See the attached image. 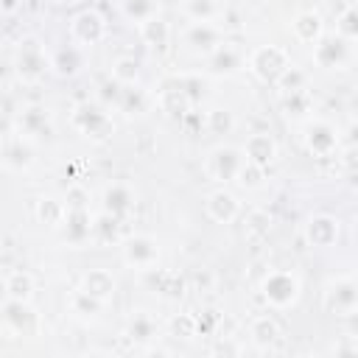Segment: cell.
I'll list each match as a JSON object with an SVG mask.
<instances>
[{
    "mask_svg": "<svg viewBox=\"0 0 358 358\" xmlns=\"http://www.w3.org/2000/svg\"><path fill=\"white\" fill-rule=\"evenodd\" d=\"M291 67V56H288V50L285 48H280V45H260V48H255L252 53H249V70L260 78V81H271V84H277L282 76H285V70Z\"/></svg>",
    "mask_w": 358,
    "mask_h": 358,
    "instance_id": "6da1fadb",
    "label": "cell"
},
{
    "mask_svg": "<svg viewBox=\"0 0 358 358\" xmlns=\"http://www.w3.org/2000/svg\"><path fill=\"white\" fill-rule=\"evenodd\" d=\"M299 291H302V285H299V280H296V274H291V271H285V268H277V271H268L266 277H263V282H260V294H263V299L271 305V308H291L296 299H299Z\"/></svg>",
    "mask_w": 358,
    "mask_h": 358,
    "instance_id": "7a4b0ae2",
    "label": "cell"
},
{
    "mask_svg": "<svg viewBox=\"0 0 358 358\" xmlns=\"http://www.w3.org/2000/svg\"><path fill=\"white\" fill-rule=\"evenodd\" d=\"M48 56H45V48L39 39L34 36H25L20 39L17 50H14V73L20 81H39L48 70Z\"/></svg>",
    "mask_w": 358,
    "mask_h": 358,
    "instance_id": "3957f363",
    "label": "cell"
},
{
    "mask_svg": "<svg viewBox=\"0 0 358 358\" xmlns=\"http://www.w3.org/2000/svg\"><path fill=\"white\" fill-rule=\"evenodd\" d=\"M70 120H73L76 131H81L84 137H92V140H106L115 131V123H112L106 106H101V103H90V101L78 103L73 109Z\"/></svg>",
    "mask_w": 358,
    "mask_h": 358,
    "instance_id": "277c9868",
    "label": "cell"
},
{
    "mask_svg": "<svg viewBox=\"0 0 358 358\" xmlns=\"http://www.w3.org/2000/svg\"><path fill=\"white\" fill-rule=\"evenodd\" d=\"M243 162H246L243 148L218 145V148H213L210 157H207V173H210L215 182H232V179H238Z\"/></svg>",
    "mask_w": 358,
    "mask_h": 358,
    "instance_id": "5b68a950",
    "label": "cell"
},
{
    "mask_svg": "<svg viewBox=\"0 0 358 358\" xmlns=\"http://www.w3.org/2000/svg\"><path fill=\"white\" fill-rule=\"evenodd\" d=\"M159 257V246L151 235H129L123 241V260L134 268H143V271H151V266L157 263Z\"/></svg>",
    "mask_w": 358,
    "mask_h": 358,
    "instance_id": "8992f818",
    "label": "cell"
},
{
    "mask_svg": "<svg viewBox=\"0 0 358 358\" xmlns=\"http://www.w3.org/2000/svg\"><path fill=\"white\" fill-rule=\"evenodd\" d=\"M106 34V22L98 11L87 8V11H78L73 20H70V36L76 45H98Z\"/></svg>",
    "mask_w": 358,
    "mask_h": 358,
    "instance_id": "52a82bcc",
    "label": "cell"
},
{
    "mask_svg": "<svg viewBox=\"0 0 358 358\" xmlns=\"http://www.w3.org/2000/svg\"><path fill=\"white\" fill-rule=\"evenodd\" d=\"M302 137H305L308 151L316 157H330L338 145V131L327 120H308L302 129Z\"/></svg>",
    "mask_w": 358,
    "mask_h": 358,
    "instance_id": "ba28073f",
    "label": "cell"
},
{
    "mask_svg": "<svg viewBox=\"0 0 358 358\" xmlns=\"http://www.w3.org/2000/svg\"><path fill=\"white\" fill-rule=\"evenodd\" d=\"M350 59V45L344 36H336V34H327L322 36L316 45H313V62L324 70H333V67H344Z\"/></svg>",
    "mask_w": 358,
    "mask_h": 358,
    "instance_id": "9c48e42d",
    "label": "cell"
},
{
    "mask_svg": "<svg viewBox=\"0 0 358 358\" xmlns=\"http://www.w3.org/2000/svg\"><path fill=\"white\" fill-rule=\"evenodd\" d=\"M3 324L6 330L17 333V336H31L36 330V313L28 302L22 299H3Z\"/></svg>",
    "mask_w": 358,
    "mask_h": 358,
    "instance_id": "30bf717a",
    "label": "cell"
},
{
    "mask_svg": "<svg viewBox=\"0 0 358 358\" xmlns=\"http://www.w3.org/2000/svg\"><path fill=\"white\" fill-rule=\"evenodd\" d=\"M34 162V140L25 134H6L3 165L8 171H25Z\"/></svg>",
    "mask_w": 358,
    "mask_h": 358,
    "instance_id": "8fae6325",
    "label": "cell"
},
{
    "mask_svg": "<svg viewBox=\"0 0 358 358\" xmlns=\"http://www.w3.org/2000/svg\"><path fill=\"white\" fill-rule=\"evenodd\" d=\"M185 42H187L193 50L213 53L218 45H224V31H221V25H215V22H190L187 31H185Z\"/></svg>",
    "mask_w": 358,
    "mask_h": 358,
    "instance_id": "7c38bea8",
    "label": "cell"
},
{
    "mask_svg": "<svg viewBox=\"0 0 358 358\" xmlns=\"http://www.w3.org/2000/svg\"><path fill=\"white\" fill-rule=\"evenodd\" d=\"M305 238L310 246H333L338 241V218L327 215V213H319V215H310L308 224H305Z\"/></svg>",
    "mask_w": 358,
    "mask_h": 358,
    "instance_id": "4fadbf2b",
    "label": "cell"
},
{
    "mask_svg": "<svg viewBox=\"0 0 358 358\" xmlns=\"http://www.w3.org/2000/svg\"><path fill=\"white\" fill-rule=\"evenodd\" d=\"M204 210H207V215H210L215 224H232V221L238 218V213H241V204H238V199H235L229 190L218 187V190H213V193L207 196Z\"/></svg>",
    "mask_w": 358,
    "mask_h": 358,
    "instance_id": "5bb4252c",
    "label": "cell"
},
{
    "mask_svg": "<svg viewBox=\"0 0 358 358\" xmlns=\"http://www.w3.org/2000/svg\"><path fill=\"white\" fill-rule=\"evenodd\" d=\"M324 305H327V310H338L347 316L358 305V282L355 280H338L336 285L327 288Z\"/></svg>",
    "mask_w": 358,
    "mask_h": 358,
    "instance_id": "9a60e30c",
    "label": "cell"
},
{
    "mask_svg": "<svg viewBox=\"0 0 358 358\" xmlns=\"http://www.w3.org/2000/svg\"><path fill=\"white\" fill-rule=\"evenodd\" d=\"M243 157H246L249 162L266 168V165L274 162V157H277V143H274V137L266 134V131H255V134H249L246 143H243Z\"/></svg>",
    "mask_w": 358,
    "mask_h": 358,
    "instance_id": "2e32d148",
    "label": "cell"
},
{
    "mask_svg": "<svg viewBox=\"0 0 358 358\" xmlns=\"http://www.w3.org/2000/svg\"><path fill=\"white\" fill-rule=\"evenodd\" d=\"M81 288H84L90 296H95V299H101V302H109V299L115 296L117 282H115L112 271H106V268H90V271L81 277Z\"/></svg>",
    "mask_w": 358,
    "mask_h": 358,
    "instance_id": "e0dca14e",
    "label": "cell"
},
{
    "mask_svg": "<svg viewBox=\"0 0 358 358\" xmlns=\"http://www.w3.org/2000/svg\"><path fill=\"white\" fill-rule=\"evenodd\" d=\"M62 235L67 243L78 246L92 235V218L87 210H67V218L62 224Z\"/></svg>",
    "mask_w": 358,
    "mask_h": 358,
    "instance_id": "ac0fdd59",
    "label": "cell"
},
{
    "mask_svg": "<svg viewBox=\"0 0 358 358\" xmlns=\"http://www.w3.org/2000/svg\"><path fill=\"white\" fill-rule=\"evenodd\" d=\"M190 98L173 84V81H168L162 90H159V109L168 115V117H173V120H182L187 112H190Z\"/></svg>",
    "mask_w": 358,
    "mask_h": 358,
    "instance_id": "d6986e66",
    "label": "cell"
},
{
    "mask_svg": "<svg viewBox=\"0 0 358 358\" xmlns=\"http://www.w3.org/2000/svg\"><path fill=\"white\" fill-rule=\"evenodd\" d=\"M17 129H20V134H25L31 140L39 137V134H48L50 131V115H48V109H42V106L22 109L20 117H17Z\"/></svg>",
    "mask_w": 358,
    "mask_h": 358,
    "instance_id": "ffe728a7",
    "label": "cell"
},
{
    "mask_svg": "<svg viewBox=\"0 0 358 358\" xmlns=\"http://www.w3.org/2000/svg\"><path fill=\"white\" fill-rule=\"evenodd\" d=\"M291 31H294V36L299 39V42H305V45H316L324 34H322V17L316 14V11H302V14H296L294 17V22H291Z\"/></svg>",
    "mask_w": 358,
    "mask_h": 358,
    "instance_id": "44dd1931",
    "label": "cell"
},
{
    "mask_svg": "<svg viewBox=\"0 0 358 358\" xmlns=\"http://www.w3.org/2000/svg\"><path fill=\"white\" fill-rule=\"evenodd\" d=\"M131 207H134V193H131L129 185L115 182V185L106 187V193H103V210H106V213H115V215L123 218Z\"/></svg>",
    "mask_w": 358,
    "mask_h": 358,
    "instance_id": "7402d4cb",
    "label": "cell"
},
{
    "mask_svg": "<svg viewBox=\"0 0 358 358\" xmlns=\"http://www.w3.org/2000/svg\"><path fill=\"white\" fill-rule=\"evenodd\" d=\"M3 291L8 299H22V302H31L34 296V277L22 268H14V271H6L3 277Z\"/></svg>",
    "mask_w": 358,
    "mask_h": 358,
    "instance_id": "603a6c76",
    "label": "cell"
},
{
    "mask_svg": "<svg viewBox=\"0 0 358 358\" xmlns=\"http://www.w3.org/2000/svg\"><path fill=\"white\" fill-rule=\"evenodd\" d=\"M207 56H210V67H213L215 73H224V76L241 70V64H243V53H241L235 45H218V48H215L213 53H207Z\"/></svg>",
    "mask_w": 358,
    "mask_h": 358,
    "instance_id": "cb8c5ba5",
    "label": "cell"
},
{
    "mask_svg": "<svg viewBox=\"0 0 358 358\" xmlns=\"http://www.w3.org/2000/svg\"><path fill=\"white\" fill-rule=\"evenodd\" d=\"M64 218H67V204H64V201L50 199V196H42V199L36 201V221H39L42 227L56 229V227L64 224Z\"/></svg>",
    "mask_w": 358,
    "mask_h": 358,
    "instance_id": "d4e9b609",
    "label": "cell"
},
{
    "mask_svg": "<svg viewBox=\"0 0 358 358\" xmlns=\"http://www.w3.org/2000/svg\"><path fill=\"white\" fill-rule=\"evenodd\" d=\"M140 36H143V42H145L148 48L165 50L171 31H168V22H165L162 17H151V20H145V22L140 25Z\"/></svg>",
    "mask_w": 358,
    "mask_h": 358,
    "instance_id": "484cf974",
    "label": "cell"
},
{
    "mask_svg": "<svg viewBox=\"0 0 358 358\" xmlns=\"http://www.w3.org/2000/svg\"><path fill=\"white\" fill-rule=\"evenodd\" d=\"M92 235L101 243H117L120 241V215L103 210L98 218H92Z\"/></svg>",
    "mask_w": 358,
    "mask_h": 358,
    "instance_id": "4316f807",
    "label": "cell"
},
{
    "mask_svg": "<svg viewBox=\"0 0 358 358\" xmlns=\"http://www.w3.org/2000/svg\"><path fill=\"white\" fill-rule=\"evenodd\" d=\"M67 308H70V313H76V316H84V319H92V316H98L101 313V308H103V302L101 299H95V296H90L81 285L70 294V299H67Z\"/></svg>",
    "mask_w": 358,
    "mask_h": 358,
    "instance_id": "83f0119b",
    "label": "cell"
},
{
    "mask_svg": "<svg viewBox=\"0 0 358 358\" xmlns=\"http://www.w3.org/2000/svg\"><path fill=\"white\" fill-rule=\"evenodd\" d=\"M249 336H252V341H255L257 347H268V344L277 341L280 327H277V322H274L271 316H257V319H252V324H249Z\"/></svg>",
    "mask_w": 358,
    "mask_h": 358,
    "instance_id": "f1b7e54d",
    "label": "cell"
},
{
    "mask_svg": "<svg viewBox=\"0 0 358 358\" xmlns=\"http://www.w3.org/2000/svg\"><path fill=\"white\" fill-rule=\"evenodd\" d=\"M151 271H154V268H151ZM151 280H154V288H157L159 294H165V296H179V294L185 291V280L179 277V271L159 268V271L151 274Z\"/></svg>",
    "mask_w": 358,
    "mask_h": 358,
    "instance_id": "f546056e",
    "label": "cell"
},
{
    "mask_svg": "<svg viewBox=\"0 0 358 358\" xmlns=\"http://www.w3.org/2000/svg\"><path fill=\"white\" fill-rule=\"evenodd\" d=\"M185 11L190 14L193 22H213L218 14H224L221 6H218V0H187Z\"/></svg>",
    "mask_w": 358,
    "mask_h": 358,
    "instance_id": "4dcf8cb0",
    "label": "cell"
},
{
    "mask_svg": "<svg viewBox=\"0 0 358 358\" xmlns=\"http://www.w3.org/2000/svg\"><path fill=\"white\" fill-rule=\"evenodd\" d=\"M120 6H123V14L137 25L157 17V0H120Z\"/></svg>",
    "mask_w": 358,
    "mask_h": 358,
    "instance_id": "1f68e13d",
    "label": "cell"
},
{
    "mask_svg": "<svg viewBox=\"0 0 358 358\" xmlns=\"http://www.w3.org/2000/svg\"><path fill=\"white\" fill-rule=\"evenodd\" d=\"M112 78H115L117 84H123V87H131V84H137V78H140V64H137L134 59H129V56L115 59V62H112Z\"/></svg>",
    "mask_w": 358,
    "mask_h": 358,
    "instance_id": "d6a6232c",
    "label": "cell"
},
{
    "mask_svg": "<svg viewBox=\"0 0 358 358\" xmlns=\"http://www.w3.org/2000/svg\"><path fill=\"white\" fill-rule=\"evenodd\" d=\"M129 336L134 338V341H151L154 336H157V324H154V319L148 316V313H134L131 316V322H129Z\"/></svg>",
    "mask_w": 358,
    "mask_h": 358,
    "instance_id": "836d02e7",
    "label": "cell"
},
{
    "mask_svg": "<svg viewBox=\"0 0 358 358\" xmlns=\"http://www.w3.org/2000/svg\"><path fill=\"white\" fill-rule=\"evenodd\" d=\"M78 50L76 48H62L56 56H53V62H50V67H56V73H62V76H73L76 70H78Z\"/></svg>",
    "mask_w": 358,
    "mask_h": 358,
    "instance_id": "e575fe53",
    "label": "cell"
},
{
    "mask_svg": "<svg viewBox=\"0 0 358 358\" xmlns=\"http://www.w3.org/2000/svg\"><path fill=\"white\" fill-rule=\"evenodd\" d=\"M263 179H266V168H263V165H255V162L246 159L243 168H241V173H238V185L246 187V190H255V187L263 185Z\"/></svg>",
    "mask_w": 358,
    "mask_h": 358,
    "instance_id": "d590c367",
    "label": "cell"
},
{
    "mask_svg": "<svg viewBox=\"0 0 358 358\" xmlns=\"http://www.w3.org/2000/svg\"><path fill=\"white\" fill-rule=\"evenodd\" d=\"M117 109H123L126 115H140V112L145 109V95H143L140 90L123 87V95H120V106H117Z\"/></svg>",
    "mask_w": 358,
    "mask_h": 358,
    "instance_id": "8d00e7d4",
    "label": "cell"
},
{
    "mask_svg": "<svg viewBox=\"0 0 358 358\" xmlns=\"http://www.w3.org/2000/svg\"><path fill=\"white\" fill-rule=\"evenodd\" d=\"M338 36L344 39H358V8H347L338 17Z\"/></svg>",
    "mask_w": 358,
    "mask_h": 358,
    "instance_id": "74e56055",
    "label": "cell"
},
{
    "mask_svg": "<svg viewBox=\"0 0 358 358\" xmlns=\"http://www.w3.org/2000/svg\"><path fill=\"white\" fill-rule=\"evenodd\" d=\"M268 227H271V218H268L266 213H260V210L249 213V218H246V232H249L252 238H263V235L268 232Z\"/></svg>",
    "mask_w": 358,
    "mask_h": 358,
    "instance_id": "f35d334b",
    "label": "cell"
},
{
    "mask_svg": "<svg viewBox=\"0 0 358 358\" xmlns=\"http://www.w3.org/2000/svg\"><path fill=\"white\" fill-rule=\"evenodd\" d=\"M305 81H308V76H305L302 70H296V67L291 64V67L285 70V76H282V78H280L277 84H280V87H282L285 92H294V90H305Z\"/></svg>",
    "mask_w": 358,
    "mask_h": 358,
    "instance_id": "ab89813d",
    "label": "cell"
},
{
    "mask_svg": "<svg viewBox=\"0 0 358 358\" xmlns=\"http://www.w3.org/2000/svg\"><path fill=\"white\" fill-rule=\"evenodd\" d=\"M87 201H90V193L81 185H70L67 187V193H64L67 210H87Z\"/></svg>",
    "mask_w": 358,
    "mask_h": 358,
    "instance_id": "60d3db41",
    "label": "cell"
},
{
    "mask_svg": "<svg viewBox=\"0 0 358 358\" xmlns=\"http://www.w3.org/2000/svg\"><path fill=\"white\" fill-rule=\"evenodd\" d=\"M173 333L182 336V338H193V336H199V319L190 316V313H182L179 319H173Z\"/></svg>",
    "mask_w": 358,
    "mask_h": 358,
    "instance_id": "b9f144b4",
    "label": "cell"
},
{
    "mask_svg": "<svg viewBox=\"0 0 358 358\" xmlns=\"http://www.w3.org/2000/svg\"><path fill=\"white\" fill-rule=\"evenodd\" d=\"M232 126H235V120H232V115H229L227 109H213V112H210V129H213L215 134H227Z\"/></svg>",
    "mask_w": 358,
    "mask_h": 358,
    "instance_id": "7bdbcfd3",
    "label": "cell"
},
{
    "mask_svg": "<svg viewBox=\"0 0 358 358\" xmlns=\"http://www.w3.org/2000/svg\"><path fill=\"white\" fill-rule=\"evenodd\" d=\"M285 109H288V115H302V112H308V92H305V90H294V92H288V98H285Z\"/></svg>",
    "mask_w": 358,
    "mask_h": 358,
    "instance_id": "ee69618b",
    "label": "cell"
},
{
    "mask_svg": "<svg viewBox=\"0 0 358 358\" xmlns=\"http://www.w3.org/2000/svg\"><path fill=\"white\" fill-rule=\"evenodd\" d=\"M347 140H350L352 148H358V120H352V123L347 126Z\"/></svg>",
    "mask_w": 358,
    "mask_h": 358,
    "instance_id": "f6af8a7d",
    "label": "cell"
},
{
    "mask_svg": "<svg viewBox=\"0 0 358 358\" xmlns=\"http://www.w3.org/2000/svg\"><path fill=\"white\" fill-rule=\"evenodd\" d=\"M347 322H350V330H352V338H358V305L347 313Z\"/></svg>",
    "mask_w": 358,
    "mask_h": 358,
    "instance_id": "bcb514c9",
    "label": "cell"
},
{
    "mask_svg": "<svg viewBox=\"0 0 358 358\" xmlns=\"http://www.w3.org/2000/svg\"><path fill=\"white\" fill-rule=\"evenodd\" d=\"M336 352H350V355H358V341L355 344H338V347H333Z\"/></svg>",
    "mask_w": 358,
    "mask_h": 358,
    "instance_id": "7dc6e473",
    "label": "cell"
},
{
    "mask_svg": "<svg viewBox=\"0 0 358 358\" xmlns=\"http://www.w3.org/2000/svg\"><path fill=\"white\" fill-rule=\"evenodd\" d=\"M14 6H17V0H3V11H6V14H11Z\"/></svg>",
    "mask_w": 358,
    "mask_h": 358,
    "instance_id": "c3c4849f",
    "label": "cell"
}]
</instances>
